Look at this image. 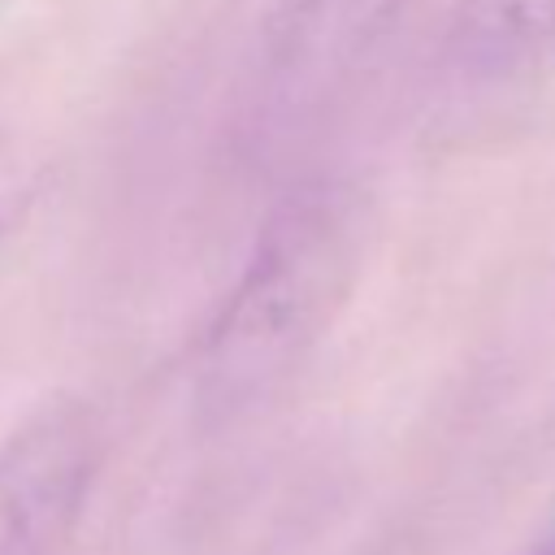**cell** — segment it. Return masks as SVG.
<instances>
[{"mask_svg": "<svg viewBox=\"0 0 555 555\" xmlns=\"http://www.w3.org/2000/svg\"><path fill=\"white\" fill-rule=\"evenodd\" d=\"M364 251V204L343 178L291 182L199 343L195 390L238 416L291 382L338 317Z\"/></svg>", "mask_w": 555, "mask_h": 555, "instance_id": "obj_1", "label": "cell"}, {"mask_svg": "<svg viewBox=\"0 0 555 555\" xmlns=\"http://www.w3.org/2000/svg\"><path fill=\"white\" fill-rule=\"evenodd\" d=\"M408 0H278L243 104L256 160L299 156L351 100Z\"/></svg>", "mask_w": 555, "mask_h": 555, "instance_id": "obj_2", "label": "cell"}, {"mask_svg": "<svg viewBox=\"0 0 555 555\" xmlns=\"http://www.w3.org/2000/svg\"><path fill=\"white\" fill-rule=\"evenodd\" d=\"M100 434L82 403H48L0 447V555H56L91 494Z\"/></svg>", "mask_w": 555, "mask_h": 555, "instance_id": "obj_3", "label": "cell"}, {"mask_svg": "<svg viewBox=\"0 0 555 555\" xmlns=\"http://www.w3.org/2000/svg\"><path fill=\"white\" fill-rule=\"evenodd\" d=\"M555 61V0H455L434 56L429 108L464 126L533 87Z\"/></svg>", "mask_w": 555, "mask_h": 555, "instance_id": "obj_4", "label": "cell"}, {"mask_svg": "<svg viewBox=\"0 0 555 555\" xmlns=\"http://www.w3.org/2000/svg\"><path fill=\"white\" fill-rule=\"evenodd\" d=\"M22 204H26V173H22V165L0 147V243H4V234L13 230V221L22 217Z\"/></svg>", "mask_w": 555, "mask_h": 555, "instance_id": "obj_5", "label": "cell"}, {"mask_svg": "<svg viewBox=\"0 0 555 555\" xmlns=\"http://www.w3.org/2000/svg\"><path fill=\"white\" fill-rule=\"evenodd\" d=\"M529 555H555V529H551V533H546V538H542V542H538Z\"/></svg>", "mask_w": 555, "mask_h": 555, "instance_id": "obj_6", "label": "cell"}]
</instances>
